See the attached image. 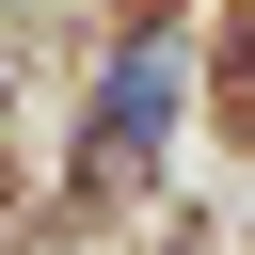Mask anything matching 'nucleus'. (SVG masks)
<instances>
[{
  "label": "nucleus",
  "instance_id": "f257e3e1",
  "mask_svg": "<svg viewBox=\"0 0 255 255\" xmlns=\"http://www.w3.org/2000/svg\"><path fill=\"white\" fill-rule=\"evenodd\" d=\"M159 112H175V48H128V64H112V112H96V159H143Z\"/></svg>",
  "mask_w": 255,
  "mask_h": 255
}]
</instances>
